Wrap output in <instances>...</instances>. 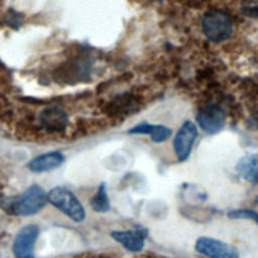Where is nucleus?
Instances as JSON below:
<instances>
[{"label":"nucleus","instance_id":"1","mask_svg":"<svg viewBox=\"0 0 258 258\" xmlns=\"http://www.w3.org/2000/svg\"><path fill=\"white\" fill-rule=\"evenodd\" d=\"M202 27L206 37L212 41L220 42L227 39L233 29L229 15L219 9L208 11L202 20Z\"/></svg>","mask_w":258,"mask_h":258},{"label":"nucleus","instance_id":"2","mask_svg":"<svg viewBox=\"0 0 258 258\" xmlns=\"http://www.w3.org/2000/svg\"><path fill=\"white\" fill-rule=\"evenodd\" d=\"M46 200V194L40 186L31 185L13 199L9 204V211L18 216L33 215L45 205Z\"/></svg>","mask_w":258,"mask_h":258},{"label":"nucleus","instance_id":"3","mask_svg":"<svg viewBox=\"0 0 258 258\" xmlns=\"http://www.w3.org/2000/svg\"><path fill=\"white\" fill-rule=\"evenodd\" d=\"M47 199L51 205L69 216L72 220L82 222L85 219L86 213L84 207L78 198L69 189L61 186L53 187L48 192Z\"/></svg>","mask_w":258,"mask_h":258},{"label":"nucleus","instance_id":"4","mask_svg":"<svg viewBox=\"0 0 258 258\" xmlns=\"http://www.w3.org/2000/svg\"><path fill=\"white\" fill-rule=\"evenodd\" d=\"M197 136L196 124L189 120L184 121L173 138V149L178 161H184L188 158Z\"/></svg>","mask_w":258,"mask_h":258},{"label":"nucleus","instance_id":"5","mask_svg":"<svg viewBox=\"0 0 258 258\" xmlns=\"http://www.w3.org/2000/svg\"><path fill=\"white\" fill-rule=\"evenodd\" d=\"M196 250L211 258H239L238 250L223 241L210 237H200L196 241Z\"/></svg>","mask_w":258,"mask_h":258},{"label":"nucleus","instance_id":"6","mask_svg":"<svg viewBox=\"0 0 258 258\" xmlns=\"http://www.w3.org/2000/svg\"><path fill=\"white\" fill-rule=\"evenodd\" d=\"M197 122L203 131L208 134L220 132L225 125V113L217 105H208L201 109L196 116Z\"/></svg>","mask_w":258,"mask_h":258},{"label":"nucleus","instance_id":"7","mask_svg":"<svg viewBox=\"0 0 258 258\" xmlns=\"http://www.w3.org/2000/svg\"><path fill=\"white\" fill-rule=\"evenodd\" d=\"M38 232V227L35 225H27L18 231L12 246L13 253L17 258H31Z\"/></svg>","mask_w":258,"mask_h":258},{"label":"nucleus","instance_id":"8","mask_svg":"<svg viewBox=\"0 0 258 258\" xmlns=\"http://www.w3.org/2000/svg\"><path fill=\"white\" fill-rule=\"evenodd\" d=\"M147 231L143 227H136L134 230L113 231L111 237L131 252H139L145 245Z\"/></svg>","mask_w":258,"mask_h":258},{"label":"nucleus","instance_id":"9","mask_svg":"<svg viewBox=\"0 0 258 258\" xmlns=\"http://www.w3.org/2000/svg\"><path fill=\"white\" fill-rule=\"evenodd\" d=\"M68 121V115L58 107H48L39 114V122L41 126L50 132L63 130Z\"/></svg>","mask_w":258,"mask_h":258},{"label":"nucleus","instance_id":"10","mask_svg":"<svg viewBox=\"0 0 258 258\" xmlns=\"http://www.w3.org/2000/svg\"><path fill=\"white\" fill-rule=\"evenodd\" d=\"M130 134H147L150 135V139L155 143H160L168 139L171 135V130L160 124H150L147 122H142L128 130Z\"/></svg>","mask_w":258,"mask_h":258},{"label":"nucleus","instance_id":"11","mask_svg":"<svg viewBox=\"0 0 258 258\" xmlns=\"http://www.w3.org/2000/svg\"><path fill=\"white\" fill-rule=\"evenodd\" d=\"M64 160L63 155L60 152L52 151L36 156L28 163L30 170L35 172H43L58 167Z\"/></svg>","mask_w":258,"mask_h":258},{"label":"nucleus","instance_id":"12","mask_svg":"<svg viewBox=\"0 0 258 258\" xmlns=\"http://www.w3.org/2000/svg\"><path fill=\"white\" fill-rule=\"evenodd\" d=\"M236 170L249 182L258 183V153L242 156L236 164Z\"/></svg>","mask_w":258,"mask_h":258},{"label":"nucleus","instance_id":"13","mask_svg":"<svg viewBox=\"0 0 258 258\" xmlns=\"http://www.w3.org/2000/svg\"><path fill=\"white\" fill-rule=\"evenodd\" d=\"M91 207L94 211L99 213H104L109 211L110 204H109V199L106 191V184L104 182L99 185L97 192L93 197L91 201Z\"/></svg>","mask_w":258,"mask_h":258},{"label":"nucleus","instance_id":"14","mask_svg":"<svg viewBox=\"0 0 258 258\" xmlns=\"http://www.w3.org/2000/svg\"><path fill=\"white\" fill-rule=\"evenodd\" d=\"M227 216L230 219H248L255 221L258 224V213L249 209H238L230 211Z\"/></svg>","mask_w":258,"mask_h":258},{"label":"nucleus","instance_id":"15","mask_svg":"<svg viewBox=\"0 0 258 258\" xmlns=\"http://www.w3.org/2000/svg\"><path fill=\"white\" fill-rule=\"evenodd\" d=\"M245 14L250 16H258V0H243V8Z\"/></svg>","mask_w":258,"mask_h":258},{"label":"nucleus","instance_id":"16","mask_svg":"<svg viewBox=\"0 0 258 258\" xmlns=\"http://www.w3.org/2000/svg\"><path fill=\"white\" fill-rule=\"evenodd\" d=\"M31 258H32V257H31Z\"/></svg>","mask_w":258,"mask_h":258}]
</instances>
